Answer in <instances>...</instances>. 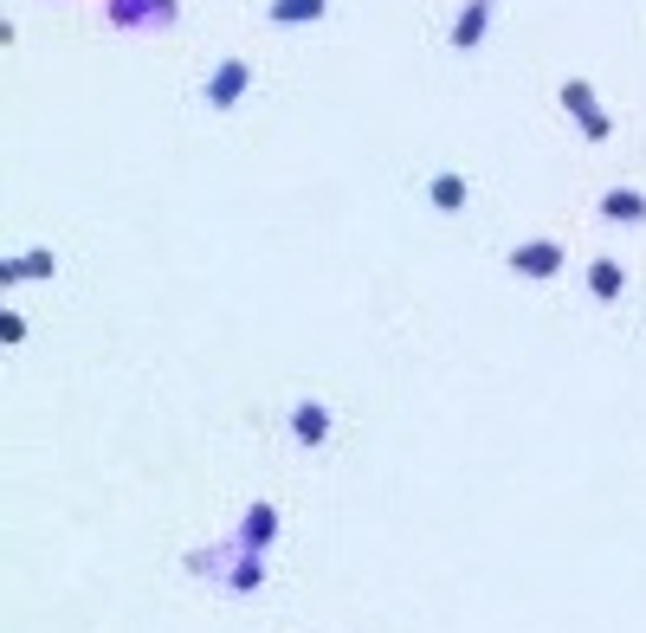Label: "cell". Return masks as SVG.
<instances>
[{
    "label": "cell",
    "instance_id": "obj_3",
    "mask_svg": "<svg viewBox=\"0 0 646 633\" xmlns=\"http://www.w3.org/2000/svg\"><path fill=\"white\" fill-rule=\"evenodd\" d=\"M556 259H563L556 246H524V253H517V272H524V279H550Z\"/></svg>",
    "mask_w": 646,
    "mask_h": 633
},
{
    "label": "cell",
    "instance_id": "obj_7",
    "mask_svg": "<svg viewBox=\"0 0 646 633\" xmlns=\"http://www.w3.org/2000/svg\"><path fill=\"white\" fill-rule=\"evenodd\" d=\"M433 201H439V208H459V201H466V181H459V175L433 181Z\"/></svg>",
    "mask_w": 646,
    "mask_h": 633
},
{
    "label": "cell",
    "instance_id": "obj_5",
    "mask_svg": "<svg viewBox=\"0 0 646 633\" xmlns=\"http://www.w3.org/2000/svg\"><path fill=\"white\" fill-rule=\"evenodd\" d=\"M641 213H646L641 195H627V188H621V195H608V220H641Z\"/></svg>",
    "mask_w": 646,
    "mask_h": 633
},
{
    "label": "cell",
    "instance_id": "obj_6",
    "mask_svg": "<svg viewBox=\"0 0 646 633\" xmlns=\"http://www.w3.org/2000/svg\"><path fill=\"white\" fill-rule=\"evenodd\" d=\"M324 13V0H279L272 7V20H317Z\"/></svg>",
    "mask_w": 646,
    "mask_h": 633
},
{
    "label": "cell",
    "instance_id": "obj_8",
    "mask_svg": "<svg viewBox=\"0 0 646 633\" xmlns=\"http://www.w3.org/2000/svg\"><path fill=\"white\" fill-rule=\"evenodd\" d=\"M588 284H595L601 297H614V291H621V272H614V266H595V272H588Z\"/></svg>",
    "mask_w": 646,
    "mask_h": 633
},
{
    "label": "cell",
    "instance_id": "obj_4",
    "mask_svg": "<svg viewBox=\"0 0 646 633\" xmlns=\"http://www.w3.org/2000/svg\"><path fill=\"white\" fill-rule=\"evenodd\" d=\"M246 91V66H220V78H214V104H233Z\"/></svg>",
    "mask_w": 646,
    "mask_h": 633
},
{
    "label": "cell",
    "instance_id": "obj_2",
    "mask_svg": "<svg viewBox=\"0 0 646 633\" xmlns=\"http://www.w3.org/2000/svg\"><path fill=\"white\" fill-rule=\"evenodd\" d=\"M291 433H297L304 446H324V439H330V414H324L317 401H304V408L291 414Z\"/></svg>",
    "mask_w": 646,
    "mask_h": 633
},
{
    "label": "cell",
    "instance_id": "obj_1",
    "mask_svg": "<svg viewBox=\"0 0 646 633\" xmlns=\"http://www.w3.org/2000/svg\"><path fill=\"white\" fill-rule=\"evenodd\" d=\"M272 537H279V511H272V504H252V517H246L239 543H246V550H266Z\"/></svg>",
    "mask_w": 646,
    "mask_h": 633
}]
</instances>
